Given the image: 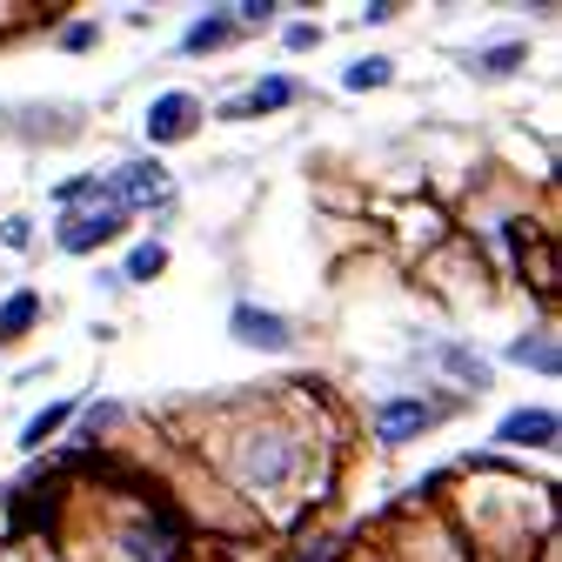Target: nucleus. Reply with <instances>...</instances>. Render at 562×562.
<instances>
[{"instance_id":"1","label":"nucleus","mask_w":562,"mask_h":562,"mask_svg":"<svg viewBox=\"0 0 562 562\" xmlns=\"http://www.w3.org/2000/svg\"><path fill=\"white\" fill-rule=\"evenodd\" d=\"M175 188H168V168L161 161H121L108 181H101V201H114L121 207V215H127V207H161Z\"/></svg>"},{"instance_id":"2","label":"nucleus","mask_w":562,"mask_h":562,"mask_svg":"<svg viewBox=\"0 0 562 562\" xmlns=\"http://www.w3.org/2000/svg\"><path fill=\"white\" fill-rule=\"evenodd\" d=\"M228 335H235L241 348H261V356H289V348L302 341L289 315H274V308H261V302H235V315H228Z\"/></svg>"},{"instance_id":"3","label":"nucleus","mask_w":562,"mask_h":562,"mask_svg":"<svg viewBox=\"0 0 562 562\" xmlns=\"http://www.w3.org/2000/svg\"><path fill=\"white\" fill-rule=\"evenodd\" d=\"M127 228V215L114 201H94V207H81V215H60V248L67 255H94L101 241H114Z\"/></svg>"},{"instance_id":"4","label":"nucleus","mask_w":562,"mask_h":562,"mask_svg":"<svg viewBox=\"0 0 562 562\" xmlns=\"http://www.w3.org/2000/svg\"><path fill=\"white\" fill-rule=\"evenodd\" d=\"M194 127H201V101H194L188 88H168V94L148 101V140H155V148H168V140H188Z\"/></svg>"},{"instance_id":"5","label":"nucleus","mask_w":562,"mask_h":562,"mask_svg":"<svg viewBox=\"0 0 562 562\" xmlns=\"http://www.w3.org/2000/svg\"><path fill=\"white\" fill-rule=\"evenodd\" d=\"M442 415H456L449 402H382L375 408V436L389 442V449H402V442H415L429 422H442Z\"/></svg>"},{"instance_id":"6","label":"nucleus","mask_w":562,"mask_h":562,"mask_svg":"<svg viewBox=\"0 0 562 562\" xmlns=\"http://www.w3.org/2000/svg\"><path fill=\"white\" fill-rule=\"evenodd\" d=\"M302 101V81H289V75H268V81H255L241 101H222V121H255V114H281V108H295Z\"/></svg>"},{"instance_id":"7","label":"nucleus","mask_w":562,"mask_h":562,"mask_svg":"<svg viewBox=\"0 0 562 562\" xmlns=\"http://www.w3.org/2000/svg\"><path fill=\"white\" fill-rule=\"evenodd\" d=\"M555 408H509L503 422H496V442L503 449H555Z\"/></svg>"},{"instance_id":"8","label":"nucleus","mask_w":562,"mask_h":562,"mask_svg":"<svg viewBox=\"0 0 562 562\" xmlns=\"http://www.w3.org/2000/svg\"><path fill=\"white\" fill-rule=\"evenodd\" d=\"M509 362H522V369H536V375H562V348H555L549 328H529V335L509 341Z\"/></svg>"},{"instance_id":"9","label":"nucleus","mask_w":562,"mask_h":562,"mask_svg":"<svg viewBox=\"0 0 562 562\" xmlns=\"http://www.w3.org/2000/svg\"><path fill=\"white\" fill-rule=\"evenodd\" d=\"M522 60H529V47H522V41H503V47L469 54V75H475V81H509V75H522Z\"/></svg>"},{"instance_id":"10","label":"nucleus","mask_w":562,"mask_h":562,"mask_svg":"<svg viewBox=\"0 0 562 562\" xmlns=\"http://www.w3.org/2000/svg\"><path fill=\"white\" fill-rule=\"evenodd\" d=\"M235 34H241V27H235L228 14H201V21H194V27L181 34V54H188V60H194V54H222V47H228Z\"/></svg>"},{"instance_id":"11","label":"nucleus","mask_w":562,"mask_h":562,"mask_svg":"<svg viewBox=\"0 0 562 562\" xmlns=\"http://www.w3.org/2000/svg\"><path fill=\"white\" fill-rule=\"evenodd\" d=\"M436 362H442L449 375H462V389H475V395L488 389V362L475 356V348H469V341H442V348H436Z\"/></svg>"},{"instance_id":"12","label":"nucleus","mask_w":562,"mask_h":562,"mask_svg":"<svg viewBox=\"0 0 562 562\" xmlns=\"http://www.w3.org/2000/svg\"><path fill=\"white\" fill-rule=\"evenodd\" d=\"M67 422H75V402H47V408L27 422V429H21V449H27V456H41V449H47V436H60Z\"/></svg>"},{"instance_id":"13","label":"nucleus","mask_w":562,"mask_h":562,"mask_svg":"<svg viewBox=\"0 0 562 562\" xmlns=\"http://www.w3.org/2000/svg\"><path fill=\"white\" fill-rule=\"evenodd\" d=\"M34 322H41V295L34 289H21V295L0 302V335H27Z\"/></svg>"},{"instance_id":"14","label":"nucleus","mask_w":562,"mask_h":562,"mask_svg":"<svg viewBox=\"0 0 562 562\" xmlns=\"http://www.w3.org/2000/svg\"><path fill=\"white\" fill-rule=\"evenodd\" d=\"M389 81H395V60H389V54H369V60H356V67L341 75V88H356V94H369V88H389Z\"/></svg>"},{"instance_id":"15","label":"nucleus","mask_w":562,"mask_h":562,"mask_svg":"<svg viewBox=\"0 0 562 562\" xmlns=\"http://www.w3.org/2000/svg\"><path fill=\"white\" fill-rule=\"evenodd\" d=\"M161 268H168V248H161V241H140V248L121 261V281H155Z\"/></svg>"},{"instance_id":"16","label":"nucleus","mask_w":562,"mask_h":562,"mask_svg":"<svg viewBox=\"0 0 562 562\" xmlns=\"http://www.w3.org/2000/svg\"><path fill=\"white\" fill-rule=\"evenodd\" d=\"M54 201H60V207H75V201H101V175H75V181H60V188H54Z\"/></svg>"},{"instance_id":"17","label":"nucleus","mask_w":562,"mask_h":562,"mask_svg":"<svg viewBox=\"0 0 562 562\" xmlns=\"http://www.w3.org/2000/svg\"><path fill=\"white\" fill-rule=\"evenodd\" d=\"M228 21H235V27H268V21H274V0H235Z\"/></svg>"},{"instance_id":"18","label":"nucleus","mask_w":562,"mask_h":562,"mask_svg":"<svg viewBox=\"0 0 562 562\" xmlns=\"http://www.w3.org/2000/svg\"><path fill=\"white\" fill-rule=\"evenodd\" d=\"M281 41H289V54H308V47H322V21H295Z\"/></svg>"},{"instance_id":"19","label":"nucleus","mask_w":562,"mask_h":562,"mask_svg":"<svg viewBox=\"0 0 562 562\" xmlns=\"http://www.w3.org/2000/svg\"><path fill=\"white\" fill-rule=\"evenodd\" d=\"M94 41H101V27H94V21H75V27H60V47H75V54H81V47H94Z\"/></svg>"},{"instance_id":"20","label":"nucleus","mask_w":562,"mask_h":562,"mask_svg":"<svg viewBox=\"0 0 562 562\" xmlns=\"http://www.w3.org/2000/svg\"><path fill=\"white\" fill-rule=\"evenodd\" d=\"M0 241H8V248H34V222H27V215H8V228H0Z\"/></svg>"},{"instance_id":"21","label":"nucleus","mask_w":562,"mask_h":562,"mask_svg":"<svg viewBox=\"0 0 562 562\" xmlns=\"http://www.w3.org/2000/svg\"><path fill=\"white\" fill-rule=\"evenodd\" d=\"M382 21H395V0H369L362 8V27H382Z\"/></svg>"}]
</instances>
